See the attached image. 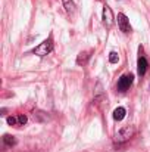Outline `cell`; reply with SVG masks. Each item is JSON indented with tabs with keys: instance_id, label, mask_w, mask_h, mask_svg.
<instances>
[{
	"instance_id": "cell-6",
	"label": "cell",
	"mask_w": 150,
	"mask_h": 152,
	"mask_svg": "<svg viewBox=\"0 0 150 152\" xmlns=\"http://www.w3.org/2000/svg\"><path fill=\"white\" fill-rule=\"evenodd\" d=\"M6 121H7V124L9 126H13V127H19V126H25L27 124V121H28V118H27V115H24V114H19V115H16V117H7L6 118Z\"/></svg>"
},
{
	"instance_id": "cell-2",
	"label": "cell",
	"mask_w": 150,
	"mask_h": 152,
	"mask_svg": "<svg viewBox=\"0 0 150 152\" xmlns=\"http://www.w3.org/2000/svg\"><path fill=\"white\" fill-rule=\"evenodd\" d=\"M134 133H136L134 126H125V127H122V129H119V130L116 132V134H115V142L124 143V142L130 140V139L134 136Z\"/></svg>"
},
{
	"instance_id": "cell-8",
	"label": "cell",
	"mask_w": 150,
	"mask_h": 152,
	"mask_svg": "<svg viewBox=\"0 0 150 152\" xmlns=\"http://www.w3.org/2000/svg\"><path fill=\"white\" fill-rule=\"evenodd\" d=\"M127 115V109L124 106H118L115 111H113V120L115 121H122Z\"/></svg>"
},
{
	"instance_id": "cell-4",
	"label": "cell",
	"mask_w": 150,
	"mask_h": 152,
	"mask_svg": "<svg viewBox=\"0 0 150 152\" xmlns=\"http://www.w3.org/2000/svg\"><path fill=\"white\" fill-rule=\"evenodd\" d=\"M101 21H103V25L106 27V28H112L113 27V22H115V19H113V13H112V9L107 6V4H104L103 6V13H101Z\"/></svg>"
},
{
	"instance_id": "cell-5",
	"label": "cell",
	"mask_w": 150,
	"mask_h": 152,
	"mask_svg": "<svg viewBox=\"0 0 150 152\" xmlns=\"http://www.w3.org/2000/svg\"><path fill=\"white\" fill-rule=\"evenodd\" d=\"M118 27L122 33L128 34L131 33V25H130V19L127 18L125 13H118Z\"/></svg>"
},
{
	"instance_id": "cell-9",
	"label": "cell",
	"mask_w": 150,
	"mask_h": 152,
	"mask_svg": "<svg viewBox=\"0 0 150 152\" xmlns=\"http://www.w3.org/2000/svg\"><path fill=\"white\" fill-rule=\"evenodd\" d=\"M3 143H4V146H7V148H12V146H15V145L18 143V140H16V137H15V136L4 134V136H3Z\"/></svg>"
},
{
	"instance_id": "cell-1",
	"label": "cell",
	"mask_w": 150,
	"mask_h": 152,
	"mask_svg": "<svg viewBox=\"0 0 150 152\" xmlns=\"http://www.w3.org/2000/svg\"><path fill=\"white\" fill-rule=\"evenodd\" d=\"M53 49H54V43H53V37L50 36L47 40H44L41 45H38L36 49H33V53L37 55V56H40V58H44L49 53H51Z\"/></svg>"
},
{
	"instance_id": "cell-13",
	"label": "cell",
	"mask_w": 150,
	"mask_h": 152,
	"mask_svg": "<svg viewBox=\"0 0 150 152\" xmlns=\"http://www.w3.org/2000/svg\"><path fill=\"white\" fill-rule=\"evenodd\" d=\"M118 61H119L118 53H116V52H110V53H109V62H110V64H116Z\"/></svg>"
},
{
	"instance_id": "cell-11",
	"label": "cell",
	"mask_w": 150,
	"mask_h": 152,
	"mask_svg": "<svg viewBox=\"0 0 150 152\" xmlns=\"http://www.w3.org/2000/svg\"><path fill=\"white\" fill-rule=\"evenodd\" d=\"M62 3H63V7H65V10H66L68 13H74V12H75L77 6H75L74 0H62Z\"/></svg>"
},
{
	"instance_id": "cell-10",
	"label": "cell",
	"mask_w": 150,
	"mask_h": 152,
	"mask_svg": "<svg viewBox=\"0 0 150 152\" xmlns=\"http://www.w3.org/2000/svg\"><path fill=\"white\" fill-rule=\"evenodd\" d=\"M90 52H81L78 56H77V64L78 65H86L87 64V61L90 59Z\"/></svg>"
},
{
	"instance_id": "cell-3",
	"label": "cell",
	"mask_w": 150,
	"mask_h": 152,
	"mask_svg": "<svg viewBox=\"0 0 150 152\" xmlns=\"http://www.w3.org/2000/svg\"><path fill=\"white\" fill-rule=\"evenodd\" d=\"M134 81V75L133 74H124L119 80H118V84H116V89L119 92H127L130 89V86L133 84Z\"/></svg>"
},
{
	"instance_id": "cell-12",
	"label": "cell",
	"mask_w": 150,
	"mask_h": 152,
	"mask_svg": "<svg viewBox=\"0 0 150 152\" xmlns=\"http://www.w3.org/2000/svg\"><path fill=\"white\" fill-rule=\"evenodd\" d=\"M33 120L34 121H47L49 120V115L46 112H43V111H37V112H34Z\"/></svg>"
},
{
	"instance_id": "cell-7",
	"label": "cell",
	"mask_w": 150,
	"mask_h": 152,
	"mask_svg": "<svg viewBox=\"0 0 150 152\" xmlns=\"http://www.w3.org/2000/svg\"><path fill=\"white\" fill-rule=\"evenodd\" d=\"M147 68H149V62H147V59H146L144 56H140V58L137 59V72H138V75H140V77L146 75Z\"/></svg>"
}]
</instances>
